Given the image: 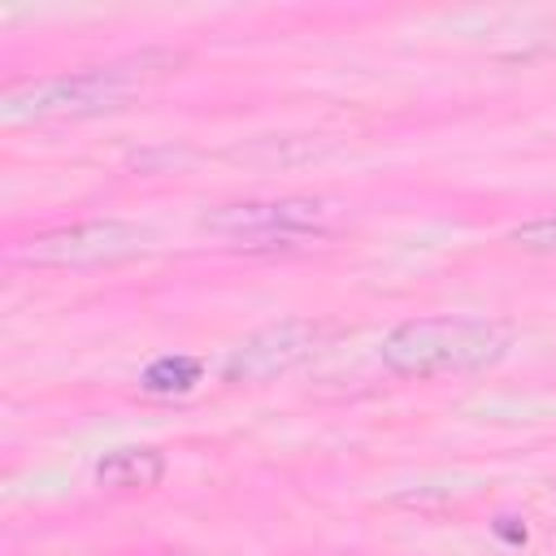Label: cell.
<instances>
[{"label":"cell","mask_w":556,"mask_h":556,"mask_svg":"<svg viewBox=\"0 0 556 556\" xmlns=\"http://www.w3.org/2000/svg\"><path fill=\"white\" fill-rule=\"evenodd\" d=\"M174 65H182L178 52L148 48L139 56H126V61H109V65H91V70L39 78V83H26V87L4 91L0 122L4 126H26V122L91 117V113L117 109L122 100H130L135 91H143L152 78H165Z\"/></svg>","instance_id":"1"},{"label":"cell","mask_w":556,"mask_h":556,"mask_svg":"<svg viewBox=\"0 0 556 556\" xmlns=\"http://www.w3.org/2000/svg\"><path fill=\"white\" fill-rule=\"evenodd\" d=\"M513 348V330L491 317H413L400 321L382 339V365L404 378H443V374H478L504 361Z\"/></svg>","instance_id":"2"},{"label":"cell","mask_w":556,"mask_h":556,"mask_svg":"<svg viewBox=\"0 0 556 556\" xmlns=\"http://www.w3.org/2000/svg\"><path fill=\"white\" fill-rule=\"evenodd\" d=\"M326 226H330V204L317 195L235 200L200 217V230L217 239H239L243 248H300L321 239Z\"/></svg>","instance_id":"3"},{"label":"cell","mask_w":556,"mask_h":556,"mask_svg":"<svg viewBox=\"0 0 556 556\" xmlns=\"http://www.w3.org/2000/svg\"><path fill=\"white\" fill-rule=\"evenodd\" d=\"M143 248H148V230L104 217V222H74V226L35 235V239L17 243L9 256L17 265H35V269H91V265L126 261Z\"/></svg>","instance_id":"4"},{"label":"cell","mask_w":556,"mask_h":556,"mask_svg":"<svg viewBox=\"0 0 556 556\" xmlns=\"http://www.w3.org/2000/svg\"><path fill=\"white\" fill-rule=\"evenodd\" d=\"M321 343V326L308 317H282L274 326H261L256 334H248L243 343L230 348L222 378L235 387H261L278 374H291L295 365H304Z\"/></svg>","instance_id":"5"},{"label":"cell","mask_w":556,"mask_h":556,"mask_svg":"<svg viewBox=\"0 0 556 556\" xmlns=\"http://www.w3.org/2000/svg\"><path fill=\"white\" fill-rule=\"evenodd\" d=\"M165 478V456L156 447H117L96 460V482L109 491H152Z\"/></svg>","instance_id":"6"},{"label":"cell","mask_w":556,"mask_h":556,"mask_svg":"<svg viewBox=\"0 0 556 556\" xmlns=\"http://www.w3.org/2000/svg\"><path fill=\"white\" fill-rule=\"evenodd\" d=\"M200 361L195 356H187V352H165V356H156L148 369H143V378H139V387L148 391V395H187L195 382H200Z\"/></svg>","instance_id":"7"},{"label":"cell","mask_w":556,"mask_h":556,"mask_svg":"<svg viewBox=\"0 0 556 556\" xmlns=\"http://www.w3.org/2000/svg\"><path fill=\"white\" fill-rule=\"evenodd\" d=\"M508 243L521 252H539V256H556V217H534L508 230Z\"/></svg>","instance_id":"8"},{"label":"cell","mask_w":556,"mask_h":556,"mask_svg":"<svg viewBox=\"0 0 556 556\" xmlns=\"http://www.w3.org/2000/svg\"><path fill=\"white\" fill-rule=\"evenodd\" d=\"M495 534H500L504 543H513V547L526 543V526H521L517 517H495Z\"/></svg>","instance_id":"9"}]
</instances>
